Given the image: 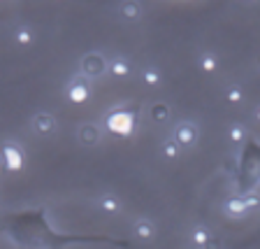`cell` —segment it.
I'll use <instances>...</instances> for the list:
<instances>
[{"mask_svg":"<svg viewBox=\"0 0 260 249\" xmlns=\"http://www.w3.org/2000/svg\"><path fill=\"white\" fill-rule=\"evenodd\" d=\"M119 16L123 21H130V23H137L142 19V5L135 3V0H125L119 5Z\"/></svg>","mask_w":260,"mask_h":249,"instance_id":"9","label":"cell"},{"mask_svg":"<svg viewBox=\"0 0 260 249\" xmlns=\"http://www.w3.org/2000/svg\"><path fill=\"white\" fill-rule=\"evenodd\" d=\"M98 207H100L105 214H116V212L121 210V201L116 198V196H112V193H105V196L98 198Z\"/></svg>","mask_w":260,"mask_h":249,"instance_id":"14","label":"cell"},{"mask_svg":"<svg viewBox=\"0 0 260 249\" xmlns=\"http://www.w3.org/2000/svg\"><path fill=\"white\" fill-rule=\"evenodd\" d=\"M211 240V233L207 231L205 226H193V231H190V242L195 244V247H207V242Z\"/></svg>","mask_w":260,"mask_h":249,"instance_id":"16","label":"cell"},{"mask_svg":"<svg viewBox=\"0 0 260 249\" xmlns=\"http://www.w3.org/2000/svg\"><path fill=\"white\" fill-rule=\"evenodd\" d=\"M130 70H133V65H130V61L125 59V56H114V59L109 61V72H112L114 77H119V79L128 77Z\"/></svg>","mask_w":260,"mask_h":249,"instance_id":"11","label":"cell"},{"mask_svg":"<svg viewBox=\"0 0 260 249\" xmlns=\"http://www.w3.org/2000/svg\"><path fill=\"white\" fill-rule=\"evenodd\" d=\"M133 231H135V238L144 240V242H149V240L156 238V224H153L151 219H137L135 226H133Z\"/></svg>","mask_w":260,"mask_h":249,"instance_id":"10","label":"cell"},{"mask_svg":"<svg viewBox=\"0 0 260 249\" xmlns=\"http://www.w3.org/2000/svg\"><path fill=\"white\" fill-rule=\"evenodd\" d=\"M198 65H200V70L205 75H214L218 70V59L216 54H211V51H202L200 59H198Z\"/></svg>","mask_w":260,"mask_h":249,"instance_id":"13","label":"cell"},{"mask_svg":"<svg viewBox=\"0 0 260 249\" xmlns=\"http://www.w3.org/2000/svg\"><path fill=\"white\" fill-rule=\"evenodd\" d=\"M100 137H103V130L95 124H81L79 130H77V140L84 147H95L100 142Z\"/></svg>","mask_w":260,"mask_h":249,"instance_id":"7","label":"cell"},{"mask_svg":"<svg viewBox=\"0 0 260 249\" xmlns=\"http://www.w3.org/2000/svg\"><path fill=\"white\" fill-rule=\"evenodd\" d=\"M244 201H246V205H249V212L255 210V207L260 205V198H258V196H253V193H251V196H244Z\"/></svg>","mask_w":260,"mask_h":249,"instance_id":"21","label":"cell"},{"mask_svg":"<svg viewBox=\"0 0 260 249\" xmlns=\"http://www.w3.org/2000/svg\"><path fill=\"white\" fill-rule=\"evenodd\" d=\"M228 140L233 142V145H242V142L246 140V128H244L242 124H233L228 128Z\"/></svg>","mask_w":260,"mask_h":249,"instance_id":"19","label":"cell"},{"mask_svg":"<svg viewBox=\"0 0 260 249\" xmlns=\"http://www.w3.org/2000/svg\"><path fill=\"white\" fill-rule=\"evenodd\" d=\"M142 81H144L146 87H158L160 84V72L156 68H144L142 70Z\"/></svg>","mask_w":260,"mask_h":249,"instance_id":"20","label":"cell"},{"mask_svg":"<svg viewBox=\"0 0 260 249\" xmlns=\"http://www.w3.org/2000/svg\"><path fill=\"white\" fill-rule=\"evenodd\" d=\"M65 93H68V100H70V103H75V105L86 103L88 98H91V79L84 75L72 77L68 89H65Z\"/></svg>","mask_w":260,"mask_h":249,"instance_id":"4","label":"cell"},{"mask_svg":"<svg viewBox=\"0 0 260 249\" xmlns=\"http://www.w3.org/2000/svg\"><path fill=\"white\" fill-rule=\"evenodd\" d=\"M56 128H58V121H56L54 114H49V112L32 114L30 130H32V133H35L38 137H51V135L56 133Z\"/></svg>","mask_w":260,"mask_h":249,"instance_id":"6","label":"cell"},{"mask_svg":"<svg viewBox=\"0 0 260 249\" xmlns=\"http://www.w3.org/2000/svg\"><path fill=\"white\" fill-rule=\"evenodd\" d=\"M160 154L168 161H177L179 156H181V147H179V142L174 140V137H165V140L160 142Z\"/></svg>","mask_w":260,"mask_h":249,"instance_id":"12","label":"cell"},{"mask_svg":"<svg viewBox=\"0 0 260 249\" xmlns=\"http://www.w3.org/2000/svg\"><path fill=\"white\" fill-rule=\"evenodd\" d=\"M223 210H225L228 217L239 219L249 212V205H246V201H244V196H233V198H228V201L223 203Z\"/></svg>","mask_w":260,"mask_h":249,"instance_id":"8","label":"cell"},{"mask_svg":"<svg viewBox=\"0 0 260 249\" xmlns=\"http://www.w3.org/2000/svg\"><path fill=\"white\" fill-rule=\"evenodd\" d=\"M223 96H225V100L230 105H239L244 100V89L239 87V84H230V87H225Z\"/></svg>","mask_w":260,"mask_h":249,"instance_id":"18","label":"cell"},{"mask_svg":"<svg viewBox=\"0 0 260 249\" xmlns=\"http://www.w3.org/2000/svg\"><path fill=\"white\" fill-rule=\"evenodd\" d=\"M32 40H35V35H32V28H28V26L14 28V42L19 44V47H28V44H32Z\"/></svg>","mask_w":260,"mask_h":249,"instance_id":"17","label":"cell"},{"mask_svg":"<svg viewBox=\"0 0 260 249\" xmlns=\"http://www.w3.org/2000/svg\"><path fill=\"white\" fill-rule=\"evenodd\" d=\"M137 128V112L130 107H116L105 117V130H109L112 135L130 137Z\"/></svg>","mask_w":260,"mask_h":249,"instance_id":"1","label":"cell"},{"mask_svg":"<svg viewBox=\"0 0 260 249\" xmlns=\"http://www.w3.org/2000/svg\"><path fill=\"white\" fill-rule=\"evenodd\" d=\"M172 137L179 142L181 149H190V147L198 145V137H200V130L193 121H179L172 130Z\"/></svg>","mask_w":260,"mask_h":249,"instance_id":"5","label":"cell"},{"mask_svg":"<svg viewBox=\"0 0 260 249\" xmlns=\"http://www.w3.org/2000/svg\"><path fill=\"white\" fill-rule=\"evenodd\" d=\"M107 70H109V63L100 51H88L81 59V75L88 77V79H100Z\"/></svg>","mask_w":260,"mask_h":249,"instance_id":"2","label":"cell"},{"mask_svg":"<svg viewBox=\"0 0 260 249\" xmlns=\"http://www.w3.org/2000/svg\"><path fill=\"white\" fill-rule=\"evenodd\" d=\"M255 121H260V105L255 107Z\"/></svg>","mask_w":260,"mask_h":249,"instance_id":"23","label":"cell"},{"mask_svg":"<svg viewBox=\"0 0 260 249\" xmlns=\"http://www.w3.org/2000/svg\"><path fill=\"white\" fill-rule=\"evenodd\" d=\"M3 165H5L7 173H21L26 168V154L16 142L3 145Z\"/></svg>","mask_w":260,"mask_h":249,"instance_id":"3","label":"cell"},{"mask_svg":"<svg viewBox=\"0 0 260 249\" xmlns=\"http://www.w3.org/2000/svg\"><path fill=\"white\" fill-rule=\"evenodd\" d=\"M221 247H223L221 240H218V238H211L209 242H207V247H205V249H221Z\"/></svg>","mask_w":260,"mask_h":249,"instance_id":"22","label":"cell"},{"mask_svg":"<svg viewBox=\"0 0 260 249\" xmlns=\"http://www.w3.org/2000/svg\"><path fill=\"white\" fill-rule=\"evenodd\" d=\"M170 105L168 103H153L151 107H149V117H151L153 121H158V124H162V121L170 119Z\"/></svg>","mask_w":260,"mask_h":249,"instance_id":"15","label":"cell"}]
</instances>
